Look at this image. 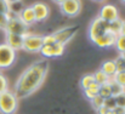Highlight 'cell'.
<instances>
[{
	"label": "cell",
	"instance_id": "1",
	"mask_svg": "<svg viewBox=\"0 0 125 114\" xmlns=\"http://www.w3.org/2000/svg\"><path fill=\"white\" fill-rule=\"evenodd\" d=\"M49 62L46 60H38L27 67L15 83L13 93L18 100H23L33 95L46 79L49 73Z\"/></svg>",
	"mask_w": 125,
	"mask_h": 114
},
{
	"label": "cell",
	"instance_id": "2",
	"mask_svg": "<svg viewBox=\"0 0 125 114\" xmlns=\"http://www.w3.org/2000/svg\"><path fill=\"white\" fill-rule=\"evenodd\" d=\"M18 98L13 91H4L0 93V114H15L18 109Z\"/></svg>",
	"mask_w": 125,
	"mask_h": 114
},
{
	"label": "cell",
	"instance_id": "3",
	"mask_svg": "<svg viewBox=\"0 0 125 114\" xmlns=\"http://www.w3.org/2000/svg\"><path fill=\"white\" fill-rule=\"evenodd\" d=\"M6 18H7V22H6V27H5L4 32L12 33V34H20L23 37L28 33V27L21 21L18 15H15L9 11L6 13Z\"/></svg>",
	"mask_w": 125,
	"mask_h": 114
},
{
	"label": "cell",
	"instance_id": "4",
	"mask_svg": "<svg viewBox=\"0 0 125 114\" xmlns=\"http://www.w3.org/2000/svg\"><path fill=\"white\" fill-rule=\"evenodd\" d=\"M107 32H109V23L103 21L102 18H100L98 16L95 17L87 29V37L90 39L91 42H94L96 39L102 37L103 34H106Z\"/></svg>",
	"mask_w": 125,
	"mask_h": 114
},
{
	"label": "cell",
	"instance_id": "5",
	"mask_svg": "<svg viewBox=\"0 0 125 114\" xmlns=\"http://www.w3.org/2000/svg\"><path fill=\"white\" fill-rule=\"evenodd\" d=\"M79 31H80V27L77 26V24L67 26V27H63V28H60V29L55 31L52 33V37H53L56 42H60L62 45H67L79 33Z\"/></svg>",
	"mask_w": 125,
	"mask_h": 114
},
{
	"label": "cell",
	"instance_id": "6",
	"mask_svg": "<svg viewBox=\"0 0 125 114\" xmlns=\"http://www.w3.org/2000/svg\"><path fill=\"white\" fill-rule=\"evenodd\" d=\"M16 51L12 50L7 44H0V71L10 68L16 62Z\"/></svg>",
	"mask_w": 125,
	"mask_h": 114
},
{
	"label": "cell",
	"instance_id": "7",
	"mask_svg": "<svg viewBox=\"0 0 125 114\" xmlns=\"http://www.w3.org/2000/svg\"><path fill=\"white\" fill-rule=\"evenodd\" d=\"M42 47V37L38 34H31L27 33L24 35L23 41V50L29 53H37L40 52Z\"/></svg>",
	"mask_w": 125,
	"mask_h": 114
},
{
	"label": "cell",
	"instance_id": "8",
	"mask_svg": "<svg viewBox=\"0 0 125 114\" xmlns=\"http://www.w3.org/2000/svg\"><path fill=\"white\" fill-rule=\"evenodd\" d=\"M83 9L82 0H64L60 5L61 13L67 17H77Z\"/></svg>",
	"mask_w": 125,
	"mask_h": 114
},
{
	"label": "cell",
	"instance_id": "9",
	"mask_svg": "<svg viewBox=\"0 0 125 114\" xmlns=\"http://www.w3.org/2000/svg\"><path fill=\"white\" fill-rule=\"evenodd\" d=\"M66 45H62L60 42H53L49 45H42L40 50V55L46 60V58H55V57H61L64 53Z\"/></svg>",
	"mask_w": 125,
	"mask_h": 114
},
{
	"label": "cell",
	"instance_id": "10",
	"mask_svg": "<svg viewBox=\"0 0 125 114\" xmlns=\"http://www.w3.org/2000/svg\"><path fill=\"white\" fill-rule=\"evenodd\" d=\"M98 17L109 23V22H112V21L119 18V10H118L117 6L113 5V4H106V5H103V6L100 9Z\"/></svg>",
	"mask_w": 125,
	"mask_h": 114
},
{
	"label": "cell",
	"instance_id": "11",
	"mask_svg": "<svg viewBox=\"0 0 125 114\" xmlns=\"http://www.w3.org/2000/svg\"><path fill=\"white\" fill-rule=\"evenodd\" d=\"M32 9L34 11L37 22H44V21H46L49 18V16H50V12H51L50 6L47 4H45V2H42V1L33 4L32 5Z\"/></svg>",
	"mask_w": 125,
	"mask_h": 114
},
{
	"label": "cell",
	"instance_id": "12",
	"mask_svg": "<svg viewBox=\"0 0 125 114\" xmlns=\"http://www.w3.org/2000/svg\"><path fill=\"white\" fill-rule=\"evenodd\" d=\"M23 41H24V37L23 35L12 34V33H6L5 32V44H7L16 52L23 50Z\"/></svg>",
	"mask_w": 125,
	"mask_h": 114
},
{
	"label": "cell",
	"instance_id": "13",
	"mask_svg": "<svg viewBox=\"0 0 125 114\" xmlns=\"http://www.w3.org/2000/svg\"><path fill=\"white\" fill-rule=\"evenodd\" d=\"M115 39H117V35L109 31V32H107L106 34H103L102 37L96 39L92 44H94L95 46L100 47V49H109V47L114 46Z\"/></svg>",
	"mask_w": 125,
	"mask_h": 114
},
{
	"label": "cell",
	"instance_id": "14",
	"mask_svg": "<svg viewBox=\"0 0 125 114\" xmlns=\"http://www.w3.org/2000/svg\"><path fill=\"white\" fill-rule=\"evenodd\" d=\"M18 17L21 18V21L27 27H32V26H34L37 23L35 15H34V11H33L32 6H24L22 9V11L18 13Z\"/></svg>",
	"mask_w": 125,
	"mask_h": 114
},
{
	"label": "cell",
	"instance_id": "15",
	"mask_svg": "<svg viewBox=\"0 0 125 114\" xmlns=\"http://www.w3.org/2000/svg\"><path fill=\"white\" fill-rule=\"evenodd\" d=\"M103 73H106L107 75L112 79V76L117 73V66H115V62L114 60H108V61H104L100 68Z\"/></svg>",
	"mask_w": 125,
	"mask_h": 114
},
{
	"label": "cell",
	"instance_id": "16",
	"mask_svg": "<svg viewBox=\"0 0 125 114\" xmlns=\"http://www.w3.org/2000/svg\"><path fill=\"white\" fill-rule=\"evenodd\" d=\"M98 89H100V85L98 84H96L95 81L89 86V87H86V89H84V96L90 101V100H92L95 96H97L98 95Z\"/></svg>",
	"mask_w": 125,
	"mask_h": 114
},
{
	"label": "cell",
	"instance_id": "17",
	"mask_svg": "<svg viewBox=\"0 0 125 114\" xmlns=\"http://www.w3.org/2000/svg\"><path fill=\"white\" fill-rule=\"evenodd\" d=\"M92 75H94V80H95V83H96V84H98V85L107 84V83H109V80H111V78L107 75L106 73H103L101 69L96 71Z\"/></svg>",
	"mask_w": 125,
	"mask_h": 114
},
{
	"label": "cell",
	"instance_id": "18",
	"mask_svg": "<svg viewBox=\"0 0 125 114\" xmlns=\"http://www.w3.org/2000/svg\"><path fill=\"white\" fill-rule=\"evenodd\" d=\"M114 47L119 52V55H125V35H122V34L117 35Z\"/></svg>",
	"mask_w": 125,
	"mask_h": 114
},
{
	"label": "cell",
	"instance_id": "19",
	"mask_svg": "<svg viewBox=\"0 0 125 114\" xmlns=\"http://www.w3.org/2000/svg\"><path fill=\"white\" fill-rule=\"evenodd\" d=\"M122 23H123V20H120V17L112 21V22H109V31L112 33H114L115 35H119L120 29H122Z\"/></svg>",
	"mask_w": 125,
	"mask_h": 114
},
{
	"label": "cell",
	"instance_id": "20",
	"mask_svg": "<svg viewBox=\"0 0 125 114\" xmlns=\"http://www.w3.org/2000/svg\"><path fill=\"white\" fill-rule=\"evenodd\" d=\"M98 95H100L103 100H106V98H108V97H111V96H112L111 87H109V84H108V83H107V84H103V85H100Z\"/></svg>",
	"mask_w": 125,
	"mask_h": 114
},
{
	"label": "cell",
	"instance_id": "21",
	"mask_svg": "<svg viewBox=\"0 0 125 114\" xmlns=\"http://www.w3.org/2000/svg\"><path fill=\"white\" fill-rule=\"evenodd\" d=\"M109 87H111V92H112V96H117L119 93H122L123 91H125V89L123 86H120L119 84H117L115 81H113L112 79L109 80Z\"/></svg>",
	"mask_w": 125,
	"mask_h": 114
},
{
	"label": "cell",
	"instance_id": "22",
	"mask_svg": "<svg viewBox=\"0 0 125 114\" xmlns=\"http://www.w3.org/2000/svg\"><path fill=\"white\" fill-rule=\"evenodd\" d=\"M112 80L125 89V71H117V73L112 76Z\"/></svg>",
	"mask_w": 125,
	"mask_h": 114
},
{
	"label": "cell",
	"instance_id": "23",
	"mask_svg": "<svg viewBox=\"0 0 125 114\" xmlns=\"http://www.w3.org/2000/svg\"><path fill=\"white\" fill-rule=\"evenodd\" d=\"M95 80H94V75L92 74H85V75L82 78V80H80V86H82V89H86V87H89L92 83H94Z\"/></svg>",
	"mask_w": 125,
	"mask_h": 114
},
{
	"label": "cell",
	"instance_id": "24",
	"mask_svg": "<svg viewBox=\"0 0 125 114\" xmlns=\"http://www.w3.org/2000/svg\"><path fill=\"white\" fill-rule=\"evenodd\" d=\"M103 98L100 96V95H97V96H95L92 100H90V103H91V106H92V108L95 109V111H97L98 108H101L102 106H103Z\"/></svg>",
	"mask_w": 125,
	"mask_h": 114
},
{
	"label": "cell",
	"instance_id": "25",
	"mask_svg": "<svg viewBox=\"0 0 125 114\" xmlns=\"http://www.w3.org/2000/svg\"><path fill=\"white\" fill-rule=\"evenodd\" d=\"M103 106H104L106 108H108L109 111L115 109V108H117V103H115V98H114V96H111V97L106 98V100L103 101Z\"/></svg>",
	"mask_w": 125,
	"mask_h": 114
},
{
	"label": "cell",
	"instance_id": "26",
	"mask_svg": "<svg viewBox=\"0 0 125 114\" xmlns=\"http://www.w3.org/2000/svg\"><path fill=\"white\" fill-rule=\"evenodd\" d=\"M23 7H24V6L22 5V1L12 2V4H10V12H12V13H15V15H18V13L22 11Z\"/></svg>",
	"mask_w": 125,
	"mask_h": 114
},
{
	"label": "cell",
	"instance_id": "27",
	"mask_svg": "<svg viewBox=\"0 0 125 114\" xmlns=\"http://www.w3.org/2000/svg\"><path fill=\"white\" fill-rule=\"evenodd\" d=\"M117 71H125V55H119L117 60H114Z\"/></svg>",
	"mask_w": 125,
	"mask_h": 114
},
{
	"label": "cell",
	"instance_id": "28",
	"mask_svg": "<svg viewBox=\"0 0 125 114\" xmlns=\"http://www.w3.org/2000/svg\"><path fill=\"white\" fill-rule=\"evenodd\" d=\"M9 90V80L7 78L0 72V93Z\"/></svg>",
	"mask_w": 125,
	"mask_h": 114
},
{
	"label": "cell",
	"instance_id": "29",
	"mask_svg": "<svg viewBox=\"0 0 125 114\" xmlns=\"http://www.w3.org/2000/svg\"><path fill=\"white\" fill-rule=\"evenodd\" d=\"M114 98H115L117 107L125 109V91H123L122 93H119V95H117V96H114Z\"/></svg>",
	"mask_w": 125,
	"mask_h": 114
},
{
	"label": "cell",
	"instance_id": "30",
	"mask_svg": "<svg viewBox=\"0 0 125 114\" xmlns=\"http://www.w3.org/2000/svg\"><path fill=\"white\" fill-rule=\"evenodd\" d=\"M10 11V4L6 0H0V12L6 15Z\"/></svg>",
	"mask_w": 125,
	"mask_h": 114
},
{
	"label": "cell",
	"instance_id": "31",
	"mask_svg": "<svg viewBox=\"0 0 125 114\" xmlns=\"http://www.w3.org/2000/svg\"><path fill=\"white\" fill-rule=\"evenodd\" d=\"M6 22H7V18H6V15H4L2 12H0V29H5L6 27Z\"/></svg>",
	"mask_w": 125,
	"mask_h": 114
},
{
	"label": "cell",
	"instance_id": "32",
	"mask_svg": "<svg viewBox=\"0 0 125 114\" xmlns=\"http://www.w3.org/2000/svg\"><path fill=\"white\" fill-rule=\"evenodd\" d=\"M108 111H109L108 108H106L104 106H102L101 108H98V109L96 111V113H97V114H107V113H108Z\"/></svg>",
	"mask_w": 125,
	"mask_h": 114
},
{
	"label": "cell",
	"instance_id": "33",
	"mask_svg": "<svg viewBox=\"0 0 125 114\" xmlns=\"http://www.w3.org/2000/svg\"><path fill=\"white\" fill-rule=\"evenodd\" d=\"M120 34H122V35H125V21H123V23H122V29H120Z\"/></svg>",
	"mask_w": 125,
	"mask_h": 114
},
{
	"label": "cell",
	"instance_id": "34",
	"mask_svg": "<svg viewBox=\"0 0 125 114\" xmlns=\"http://www.w3.org/2000/svg\"><path fill=\"white\" fill-rule=\"evenodd\" d=\"M52 1H53V2H55V4H57V5H58V6H60V5H61V4H62V2H63V1H64V0H52Z\"/></svg>",
	"mask_w": 125,
	"mask_h": 114
},
{
	"label": "cell",
	"instance_id": "35",
	"mask_svg": "<svg viewBox=\"0 0 125 114\" xmlns=\"http://www.w3.org/2000/svg\"><path fill=\"white\" fill-rule=\"evenodd\" d=\"M9 4H12V2H18V1H22V0H6Z\"/></svg>",
	"mask_w": 125,
	"mask_h": 114
},
{
	"label": "cell",
	"instance_id": "36",
	"mask_svg": "<svg viewBox=\"0 0 125 114\" xmlns=\"http://www.w3.org/2000/svg\"><path fill=\"white\" fill-rule=\"evenodd\" d=\"M94 1H96V2H104L106 0H94Z\"/></svg>",
	"mask_w": 125,
	"mask_h": 114
},
{
	"label": "cell",
	"instance_id": "37",
	"mask_svg": "<svg viewBox=\"0 0 125 114\" xmlns=\"http://www.w3.org/2000/svg\"><path fill=\"white\" fill-rule=\"evenodd\" d=\"M107 114H115V112H114V111H108Z\"/></svg>",
	"mask_w": 125,
	"mask_h": 114
},
{
	"label": "cell",
	"instance_id": "38",
	"mask_svg": "<svg viewBox=\"0 0 125 114\" xmlns=\"http://www.w3.org/2000/svg\"><path fill=\"white\" fill-rule=\"evenodd\" d=\"M120 1H122V2H123V4H125V0H120Z\"/></svg>",
	"mask_w": 125,
	"mask_h": 114
},
{
	"label": "cell",
	"instance_id": "39",
	"mask_svg": "<svg viewBox=\"0 0 125 114\" xmlns=\"http://www.w3.org/2000/svg\"><path fill=\"white\" fill-rule=\"evenodd\" d=\"M123 114H125V113H123Z\"/></svg>",
	"mask_w": 125,
	"mask_h": 114
}]
</instances>
